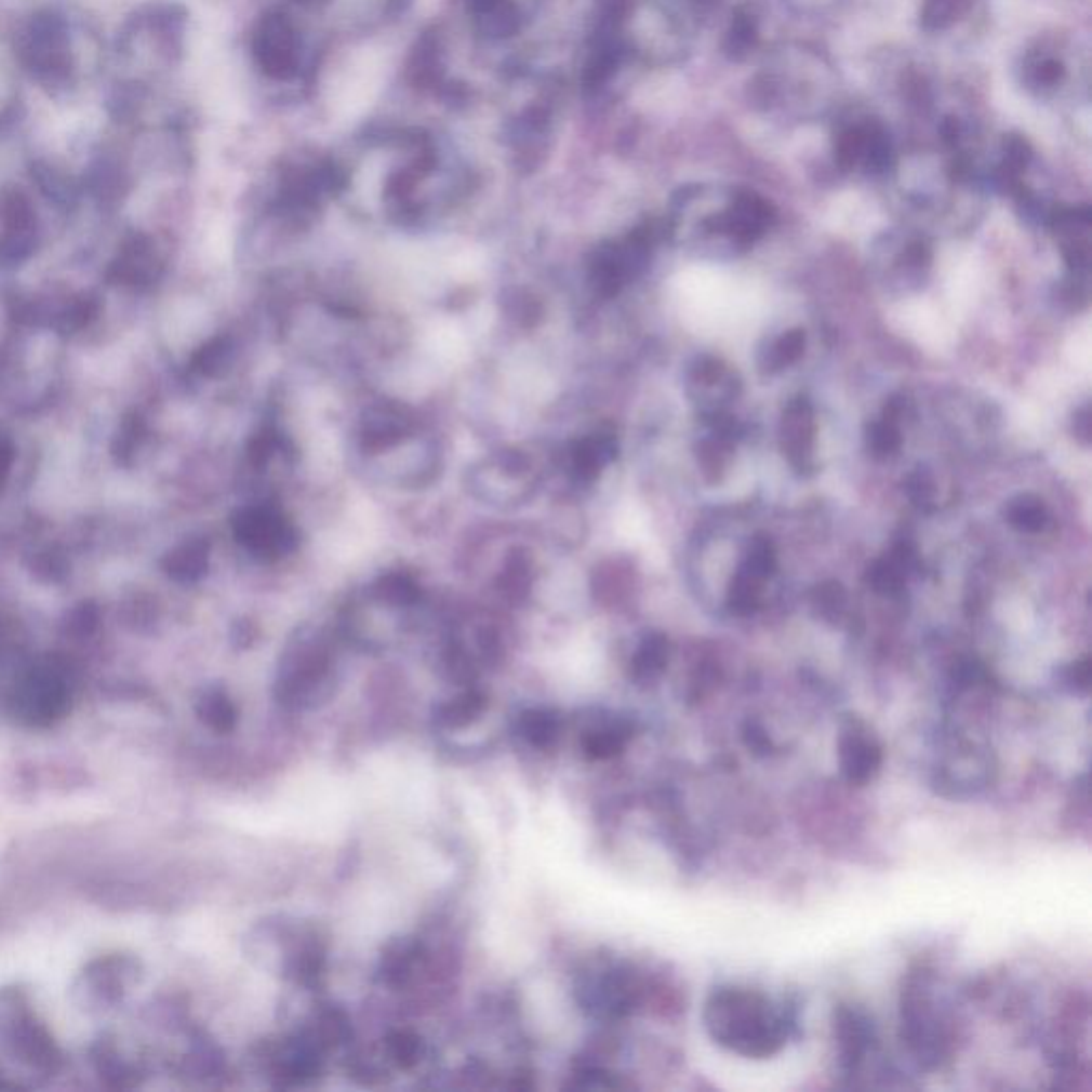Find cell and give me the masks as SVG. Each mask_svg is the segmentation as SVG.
Returning <instances> with one entry per match:
<instances>
[{
  "label": "cell",
  "mask_w": 1092,
  "mask_h": 1092,
  "mask_svg": "<svg viewBox=\"0 0 1092 1092\" xmlns=\"http://www.w3.org/2000/svg\"><path fill=\"white\" fill-rule=\"evenodd\" d=\"M704 1022L715 1043L747 1058H769L785 1046L791 1020L754 990L719 988L704 1010Z\"/></svg>",
  "instance_id": "cell-1"
},
{
  "label": "cell",
  "mask_w": 1092,
  "mask_h": 1092,
  "mask_svg": "<svg viewBox=\"0 0 1092 1092\" xmlns=\"http://www.w3.org/2000/svg\"><path fill=\"white\" fill-rule=\"evenodd\" d=\"M839 762L843 777L852 785H866L875 780L883 764V747L879 738L858 717H850L841 728Z\"/></svg>",
  "instance_id": "cell-2"
},
{
  "label": "cell",
  "mask_w": 1092,
  "mask_h": 1092,
  "mask_svg": "<svg viewBox=\"0 0 1092 1092\" xmlns=\"http://www.w3.org/2000/svg\"><path fill=\"white\" fill-rule=\"evenodd\" d=\"M741 390L736 372L715 357H701L688 374V392L704 416L721 412Z\"/></svg>",
  "instance_id": "cell-3"
},
{
  "label": "cell",
  "mask_w": 1092,
  "mask_h": 1092,
  "mask_svg": "<svg viewBox=\"0 0 1092 1092\" xmlns=\"http://www.w3.org/2000/svg\"><path fill=\"white\" fill-rule=\"evenodd\" d=\"M781 451L787 464L796 471L813 468V444H815V414L807 397L791 399L780 425Z\"/></svg>",
  "instance_id": "cell-4"
},
{
  "label": "cell",
  "mask_w": 1092,
  "mask_h": 1092,
  "mask_svg": "<svg viewBox=\"0 0 1092 1092\" xmlns=\"http://www.w3.org/2000/svg\"><path fill=\"white\" fill-rule=\"evenodd\" d=\"M69 692L58 677L39 675L30 677L26 685L15 692V713L28 723H50L65 713Z\"/></svg>",
  "instance_id": "cell-5"
},
{
  "label": "cell",
  "mask_w": 1092,
  "mask_h": 1092,
  "mask_svg": "<svg viewBox=\"0 0 1092 1092\" xmlns=\"http://www.w3.org/2000/svg\"><path fill=\"white\" fill-rule=\"evenodd\" d=\"M638 1001L636 982L622 969L607 971L598 982L589 984L587 1006L602 1017H622L634 1010Z\"/></svg>",
  "instance_id": "cell-6"
},
{
  "label": "cell",
  "mask_w": 1092,
  "mask_h": 1092,
  "mask_svg": "<svg viewBox=\"0 0 1092 1092\" xmlns=\"http://www.w3.org/2000/svg\"><path fill=\"white\" fill-rule=\"evenodd\" d=\"M835 1039L839 1043L841 1063L848 1071L858 1069L864 1054L875 1041L873 1020L856 1008L841 1006L835 1012Z\"/></svg>",
  "instance_id": "cell-7"
},
{
  "label": "cell",
  "mask_w": 1092,
  "mask_h": 1092,
  "mask_svg": "<svg viewBox=\"0 0 1092 1092\" xmlns=\"http://www.w3.org/2000/svg\"><path fill=\"white\" fill-rule=\"evenodd\" d=\"M423 958V945L414 936H397L385 947L378 964V977L390 988L405 986Z\"/></svg>",
  "instance_id": "cell-8"
},
{
  "label": "cell",
  "mask_w": 1092,
  "mask_h": 1092,
  "mask_svg": "<svg viewBox=\"0 0 1092 1092\" xmlns=\"http://www.w3.org/2000/svg\"><path fill=\"white\" fill-rule=\"evenodd\" d=\"M631 734L634 725L627 719H609L587 730L581 738V747L591 760H611L624 751Z\"/></svg>",
  "instance_id": "cell-9"
},
{
  "label": "cell",
  "mask_w": 1092,
  "mask_h": 1092,
  "mask_svg": "<svg viewBox=\"0 0 1092 1092\" xmlns=\"http://www.w3.org/2000/svg\"><path fill=\"white\" fill-rule=\"evenodd\" d=\"M668 657H670V642L664 634L655 631L644 636L631 660V677L638 683H653L664 675Z\"/></svg>",
  "instance_id": "cell-10"
},
{
  "label": "cell",
  "mask_w": 1092,
  "mask_h": 1092,
  "mask_svg": "<svg viewBox=\"0 0 1092 1092\" xmlns=\"http://www.w3.org/2000/svg\"><path fill=\"white\" fill-rule=\"evenodd\" d=\"M563 723L557 710L552 708H530L519 717L521 736L536 749H550L557 745L561 736Z\"/></svg>",
  "instance_id": "cell-11"
},
{
  "label": "cell",
  "mask_w": 1092,
  "mask_h": 1092,
  "mask_svg": "<svg viewBox=\"0 0 1092 1092\" xmlns=\"http://www.w3.org/2000/svg\"><path fill=\"white\" fill-rule=\"evenodd\" d=\"M804 348H807V333L802 329L785 331L760 350L758 365L764 374H775L783 368L796 363L802 357Z\"/></svg>",
  "instance_id": "cell-12"
},
{
  "label": "cell",
  "mask_w": 1092,
  "mask_h": 1092,
  "mask_svg": "<svg viewBox=\"0 0 1092 1092\" xmlns=\"http://www.w3.org/2000/svg\"><path fill=\"white\" fill-rule=\"evenodd\" d=\"M487 704H489L487 696L482 692L469 690V692L451 698L449 703L440 704L436 708V721L440 728H447V730L468 728L474 721L480 719Z\"/></svg>",
  "instance_id": "cell-13"
},
{
  "label": "cell",
  "mask_w": 1092,
  "mask_h": 1092,
  "mask_svg": "<svg viewBox=\"0 0 1092 1092\" xmlns=\"http://www.w3.org/2000/svg\"><path fill=\"white\" fill-rule=\"evenodd\" d=\"M265 48H263V58L276 76H284L287 71L293 69L295 56H293V37L284 19H274L267 24V35Z\"/></svg>",
  "instance_id": "cell-14"
},
{
  "label": "cell",
  "mask_w": 1092,
  "mask_h": 1092,
  "mask_svg": "<svg viewBox=\"0 0 1092 1092\" xmlns=\"http://www.w3.org/2000/svg\"><path fill=\"white\" fill-rule=\"evenodd\" d=\"M199 719L218 734H229L237 725V708L234 701L218 690L205 692L197 703Z\"/></svg>",
  "instance_id": "cell-15"
},
{
  "label": "cell",
  "mask_w": 1092,
  "mask_h": 1092,
  "mask_svg": "<svg viewBox=\"0 0 1092 1092\" xmlns=\"http://www.w3.org/2000/svg\"><path fill=\"white\" fill-rule=\"evenodd\" d=\"M762 578L745 572L743 568H738V572L734 574L732 583H730V589H728V607L734 615L738 617H747V615H754L760 604H762Z\"/></svg>",
  "instance_id": "cell-16"
},
{
  "label": "cell",
  "mask_w": 1092,
  "mask_h": 1092,
  "mask_svg": "<svg viewBox=\"0 0 1092 1092\" xmlns=\"http://www.w3.org/2000/svg\"><path fill=\"white\" fill-rule=\"evenodd\" d=\"M1006 517L1012 528H1015L1017 532H1024V534L1041 532L1050 519L1046 504L1035 495L1014 497L1006 508Z\"/></svg>",
  "instance_id": "cell-17"
},
{
  "label": "cell",
  "mask_w": 1092,
  "mask_h": 1092,
  "mask_svg": "<svg viewBox=\"0 0 1092 1092\" xmlns=\"http://www.w3.org/2000/svg\"><path fill=\"white\" fill-rule=\"evenodd\" d=\"M811 607L815 615L828 624L841 622V617L848 611V594L841 583L837 581H826L813 587L811 591Z\"/></svg>",
  "instance_id": "cell-18"
},
{
  "label": "cell",
  "mask_w": 1092,
  "mask_h": 1092,
  "mask_svg": "<svg viewBox=\"0 0 1092 1092\" xmlns=\"http://www.w3.org/2000/svg\"><path fill=\"white\" fill-rule=\"evenodd\" d=\"M866 585L881 596H896L903 591L905 581H907V570L898 565L892 557L875 561L864 576Z\"/></svg>",
  "instance_id": "cell-19"
},
{
  "label": "cell",
  "mask_w": 1092,
  "mask_h": 1092,
  "mask_svg": "<svg viewBox=\"0 0 1092 1092\" xmlns=\"http://www.w3.org/2000/svg\"><path fill=\"white\" fill-rule=\"evenodd\" d=\"M385 1052L399 1069H412L423 1056V1039L412 1030H392L385 1041Z\"/></svg>",
  "instance_id": "cell-20"
},
{
  "label": "cell",
  "mask_w": 1092,
  "mask_h": 1092,
  "mask_svg": "<svg viewBox=\"0 0 1092 1092\" xmlns=\"http://www.w3.org/2000/svg\"><path fill=\"white\" fill-rule=\"evenodd\" d=\"M901 429L896 423L879 418L866 427V449L875 460H888L901 449Z\"/></svg>",
  "instance_id": "cell-21"
},
{
  "label": "cell",
  "mask_w": 1092,
  "mask_h": 1092,
  "mask_svg": "<svg viewBox=\"0 0 1092 1092\" xmlns=\"http://www.w3.org/2000/svg\"><path fill=\"white\" fill-rule=\"evenodd\" d=\"M741 568L762 581L769 578L777 568V550H775L773 541L767 536H756L747 548V555H745V561Z\"/></svg>",
  "instance_id": "cell-22"
},
{
  "label": "cell",
  "mask_w": 1092,
  "mask_h": 1092,
  "mask_svg": "<svg viewBox=\"0 0 1092 1092\" xmlns=\"http://www.w3.org/2000/svg\"><path fill=\"white\" fill-rule=\"evenodd\" d=\"M350 1022L344 1012L339 1010H329L324 1014H320L318 1017V1024H316V1030H314V1039L327 1048V1046H339V1043H346L348 1037H350Z\"/></svg>",
  "instance_id": "cell-23"
},
{
  "label": "cell",
  "mask_w": 1092,
  "mask_h": 1092,
  "mask_svg": "<svg viewBox=\"0 0 1092 1092\" xmlns=\"http://www.w3.org/2000/svg\"><path fill=\"white\" fill-rule=\"evenodd\" d=\"M730 447H732V442L721 440V438H717L713 434H710V438H706V440L701 442V447H698V464H701L703 474L708 480H717L721 476V471L725 468V460H728Z\"/></svg>",
  "instance_id": "cell-24"
},
{
  "label": "cell",
  "mask_w": 1092,
  "mask_h": 1092,
  "mask_svg": "<svg viewBox=\"0 0 1092 1092\" xmlns=\"http://www.w3.org/2000/svg\"><path fill=\"white\" fill-rule=\"evenodd\" d=\"M905 491L909 500L920 508V510H931L935 506V480L931 471L918 468L905 482Z\"/></svg>",
  "instance_id": "cell-25"
},
{
  "label": "cell",
  "mask_w": 1092,
  "mask_h": 1092,
  "mask_svg": "<svg viewBox=\"0 0 1092 1092\" xmlns=\"http://www.w3.org/2000/svg\"><path fill=\"white\" fill-rule=\"evenodd\" d=\"M743 741L747 745V749L760 758L764 756H771L775 751V745L767 732V728L760 723V721H747L745 728H743Z\"/></svg>",
  "instance_id": "cell-26"
},
{
  "label": "cell",
  "mask_w": 1092,
  "mask_h": 1092,
  "mask_svg": "<svg viewBox=\"0 0 1092 1092\" xmlns=\"http://www.w3.org/2000/svg\"><path fill=\"white\" fill-rule=\"evenodd\" d=\"M1063 681L1074 694H1087L1091 688V660L1082 657L1063 670Z\"/></svg>",
  "instance_id": "cell-27"
},
{
  "label": "cell",
  "mask_w": 1092,
  "mask_h": 1092,
  "mask_svg": "<svg viewBox=\"0 0 1092 1092\" xmlns=\"http://www.w3.org/2000/svg\"><path fill=\"white\" fill-rule=\"evenodd\" d=\"M1074 434L1078 436V440H1082L1084 444L1091 442L1092 434V418H1091V408H1082L1076 416H1074Z\"/></svg>",
  "instance_id": "cell-28"
}]
</instances>
